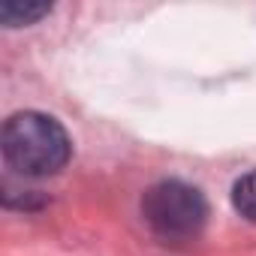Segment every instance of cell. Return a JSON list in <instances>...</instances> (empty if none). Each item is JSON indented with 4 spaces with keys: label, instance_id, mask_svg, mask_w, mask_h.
<instances>
[{
    "label": "cell",
    "instance_id": "cell-1",
    "mask_svg": "<svg viewBox=\"0 0 256 256\" xmlns=\"http://www.w3.org/2000/svg\"><path fill=\"white\" fill-rule=\"evenodd\" d=\"M0 151L10 169H16L24 178H48L58 175L70 157L72 142L66 130L42 112H16L6 118L4 133H0Z\"/></svg>",
    "mask_w": 256,
    "mask_h": 256
},
{
    "label": "cell",
    "instance_id": "cell-2",
    "mask_svg": "<svg viewBox=\"0 0 256 256\" xmlns=\"http://www.w3.org/2000/svg\"><path fill=\"white\" fill-rule=\"evenodd\" d=\"M142 217L157 238L175 244V241H190L202 232L208 220V205L193 184L166 178L145 190Z\"/></svg>",
    "mask_w": 256,
    "mask_h": 256
},
{
    "label": "cell",
    "instance_id": "cell-3",
    "mask_svg": "<svg viewBox=\"0 0 256 256\" xmlns=\"http://www.w3.org/2000/svg\"><path fill=\"white\" fill-rule=\"evenodd\" d=\"M52 12V4H36V0H4L0 4V22L6 28H22V24H36Z\"/></svg>",
    "mask_w": 256,
    "mask_h": 256
},
{
    "label": "cell",
    "instance_id": "cell-4",
    "mask_svg": "<svg viewBox=\"0 0 256 256\" xmlns=\"http://www.w3.org/2000/svg\"><path fill=\"white\" fill-rule=\"evenodd\" d=\"M232 205H235V211L244 220L256 223V169L247 172V175H241L235 181V187H232Z\"/></svg>",
    "mask_w": 256,
    "mask_h": 256
}]
</instances>
